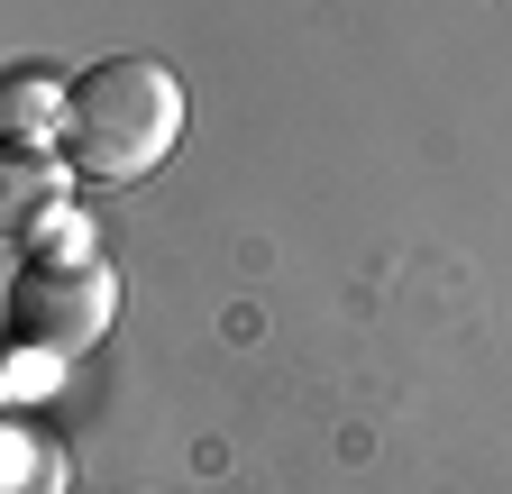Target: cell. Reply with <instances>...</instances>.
<instances>
[{"instance_id": "obj_4", "label": "cell", "mask_w": 512, "mask_h": 494, "mask_svg": "<svg viewBox=\"0 0 512 494\" xmlns=\"http://www.w3.org/2000/svg\"><path fill=\"white\" fill-rule=\"evenodd\" d=\"M64 92H74V74H55V65H10V74H0V147H55Z\"/></svg>"}, {"instance_id": "obj_1", "label": "cell", "mask_w": 512, "mask_h": 494, "mask_svg": "<svg viewBox=\"0 0 512 494\" xmlns=\"http://www.w3.org/2000/svg\"><path fill=\"white\" fill-rule=\"evenodd\" d=\"M174 138H183V83L156 55H92L64 92L55 156L83 183H138L174 156Z\"/></svg>"}, {"instance_id": "obj_3", "label": "cell", "mask_w": 512, "mask_h": 494, "mask_svg": "<svg viewBox=\"0 0 512 494\" xmlns=\"http://www.w3.org/2000/svg\"><path fill=\"white\" fill-rule=\"evenodd\" d=\"M74 202V165L55 147H0V238H46Z\"/></svg>"}, {"instance_id": "obj_2", "label": "cell", "mask_w": 512, "mask_h": 494, "mask_svg": "<svg viewBox=\"0 0 512 494\" xmlns=\"http://www.w3.org/2000/svg\"><path fill=\"white\" fill-rule=\"evenodd\" d=\"M0 321L37 357H83L119 321V275L101 257H28L10 275V293H0Z\"/></svg>"}]
</instances>
